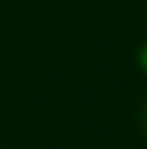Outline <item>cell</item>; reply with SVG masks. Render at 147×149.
Returning <instances> with one entry per match:
<instances>
[{
  "mask_svg": "<svg viewBox=\"0 0 147 149\" xmlns=\"http://www.w3.org/2000/svg\"><path fill=\"white\" fill-rule=\"evenodd\" d=\"M137 64H140V69H142V73L147 76V44L140 47V52H137Z\"/></svg>",
  "mask_w": 147,
  "mask_h": 149,
  "instance_id": "cell-1",
  "label": "cell"
},
{
  "mask_svg": "<svg viewBox=\"0 0 147 149\" xmlns=\"http://www.w3.org/2000/svg\"><path fill=\"white\" fill-rule=\"evenodd\" d=\"M142 125H145V132H147V105H145V110H142Z\"/></svg>",
  "mask_w": 147,
  "mask_h": 149,
  "instance_id": "cell-2",
  "label": "cell"
}]
</instances>
